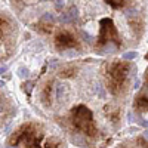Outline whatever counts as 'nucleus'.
I'll return each instance as SVG.
<instances>
[{
    "label": "nucleus",
    "mask_w": 148,
    "mask_h": 148,
    "mask_svg": "<svg viewBox=\"0 0 148 148\" xmlns=\"http://www.w3.org/2000/svg\"><path fill=\"white\" fill-rule=\"evenodd\" d=\"M43 129L37 123H25L19 126L9 138V145L14 148H43Z\"/></svg>",
    "instance_id": "1"
},
{
    "label": "nucleus",
    "mask_w": 148,
    "mask_h": 148,
    "mask_svg": "<svg viewBox=\"0 0 148 148\" xmlns=\"http://www.w3.org/2000/svg\"><path fill=\"white\" fill-rule=\"evenodd\" d=\"M130 71V64L127 61L116 59L105 65V79L108 90L113 95H120L125 89V84Z\"/></svg>",
    "instance_id": "2"
},
{
    "label": "nucleus",
    "mask_w": 148,
    "mask_h": 148,
    "mask_svg": "<svg viewBox=\"0 0 148 148\" xmlns=\"http://www.w3.org/2000/svg\"><path fill=\"white\" fill-rule=\"evenodd\" d=\"M71 123L73 126L76 127L79 132H82L86 136H90L95 138L98 133V127L93 121V116H92V111L86 107V105H77L71 110V114H70Z\"/></svg>",
    "instance_id": "3"
},
{
    "label": "nucleus",
    "mask_w": 148,
    "mask_h": 148,
    "mask_svg": "<svg viewBox=\"0 0 148 148\" xmlns=\"http://www.w3.org/2000/svg\"><path fill=\"white\" fill-rule=\"evenodd\" d=\"M99 36H98V42H96V47H104L105 45H108L110 42H113L116 45V47L121 46V40L119 37V33L116 30V25L113 19L110 18H102L99 21Z\"/></svg>",
    "instance_id": "4"
},
{
    "label": "nucleus",
    "mask_w": 148,
    "mask_h": 148,
    "mask_svg": "<svg viewBox=\"0 0 148 148\" xmlns=\"http://www.w3.org/2000/svg\"><path fill=\"white\" fill-rule=\"evenodd\" d=\"M55 46H56L58 51H65V49L80 47V43L70 31L62 30V31H59L55 37Z\"/></svg>",
    "instance_id": "5"
},
{
    "label": "nucleus",
    "mask_w": 148,
    "mask_h": 148,
    "mask_svg": "<svg viewBox=\"0 0 148 148\" xmlns=\"http://www.w3.org/2000/svg\"><path fill=\"white\" fill-rule=\"evenodd\" d=\"M133 108L136 111H148V70L145 74V80L141 90L138 92V95L135 96V101H133Z\"/></svg>",
    "instance_id": "6"
},
{
    "label": "nucleus",
    "mask_w": 148,
    "mask_h": 148,
    "mask_svg": "<svg viewBox=\"0 0 148 148\" xmlns=\"http://www.w3.org/2000/svg\"><path fill=\"white\" fill-rule=\"evenodd\" d=\"M53 82L52 80H49V82H46V84H45V89H43V93H42V96H43V102L46 104V105H51V98H52V89H53Z\"/></svg>",
    "instance_id": "7"
},
{
    "label": "nucleus",
    "mask_w": 148,
    "mask_h": 148,
    "mask_svg": "<svg viewBox=\"0 0 148 148\" xmlns=\"http://www.w3.org/2000/svg\"><path fill=\"white\" fill-rule=\"evenodd\" d=\"M76 18H77V8L76 6H71L65 12V14L61 16V21H62V22H73Z\"/></svg>",
    "instance_id": "8"
},
{
    "label": "nucleus",
    "mask_w": 148,
    "mask_h": 148,
    "mask_svg": "<svg viewBox=\"0 0 148 148\" xmlns=\"http://www.w3.org/2000/svg\"><path fill=\"white\" fill-rule=\"evenodd\" d=\"M129 24H130V27H132V30L136 33V36H141V33H142V27H144V22H142V19L141 18H130L129 19Z\"/></svg>",
    "instance_id": "9"
},
{
    "label": "nucleus",
    "mask_w": 148,
    "mask_h": 148,
    "mask_svg": "<svg viewBox=\"0 0 148 148\" xmlns=\"http://www.w3.org/2000/svg\"><path fill=\"white\" fill-rule=\"evenodd\" d=\"M43 148H65V147H64V142L59 141L58 138H51L43 144Z\"/></svg>",
    "instance_id": "10"
},
{
    "label": "nucleus",
    "mask_w": 148,
    "mask_h": 148,
    "mask_svg": "<svg viewBox=\"0 0 148 148\" xmlns=\"http://www.w3.org/2000/svg\"><path fill=\"white\" fill-rule=\"evenodd\" d=\"M9 22L5 18H0V42L3 40V37L6 36V33L9 31Z\"/></svg>",
    "instance_id": "11"
},
{
    "label": "nucleus",
    "mask_w": 148,
    "mask_h": 148,
    "mask_svg": "<svg viewBox=\"0 0 148 148\" xmlns=\"http://www.w3.org/2000/svg\"><path fill=\"white\" fill-rule=\"evenodd\" d=\"M111 8H116V9H120V8H126L129 3H132V2H125V0H121V2H120V0H108V2H107Z\"/></svg>",
    "instance_id": "12"
},
{
    "label": "nucleus",
    "mask_w": 148,
    "mask_h": 148,
    "mask_svg": "<svg viewBox=\"0 0 148 148\" xmlns=\"http://www.w3.org/2000/svg\"><path fill=\"white\" fill-rule=\"evenodd\" d=\"M74 71H76V70H74V67H68V68H64L62 71H61L59 76L61 77H70V76H73V74H74Z\"/></svg>",
    "instance_id": "13"
},
{
    "label": "nucleus",
    "mask_w": 148,
    "mask_h": 148,
    "mask_svg": "<svg viewBox=\"0 0 148 148\" xmlns=\"http://www.w3.org/2000/svg\"><path fill=\"white\" fill-rule=\"evenodd\" d=\"M123 61H130V59H135L136 58V52H126V53H123Z\"/></svg>",
    "instance_id": "14"
},
{
    "label": "nucleus",
    "mask_w": 148,
    "mask_h": 148,
    "mask_svg": "<svg viewBox=\"0 0 148 148\" xmlns=\"http://www.w3.org/2000/svg\"><path fill=\"white\" fill-rule=\"evenodd\" d=\"M31 89H33V83H31V82H27V83H24V90L27 92V95H28V96L31 95Z\"/></svg>",
    "instance_id": "15"
},
{
    "label": "nucleus",
    "mask_w": 148,
    "mask_h": 148,
    "mask_svg": "<svg viewBox=\"0 0 148 148\" xmlns=\"http://www.w3.org/2000/svg\"><path fill=\"white\" fill-rule=\"evenodd\" d=\"M138 144L141 145V148H148V141L144 139V138H139L138 139Z\"/></svg>",
    "instance_id": "16"
},
{
    "label": "nucleus",
    "mask_w": 148,
    "mask_h": 148,
    "mask_svg": "<svg viewBox=\"0 0 148 148\" xmlns=\"http://www.w3.org/2000/svg\"><path fill=\"white\" fill-rule=\"evenodd\" d=\"M55 6H56V9H58V10H61V8H62L64 5H62V2H56V5H55Z\"/></svg>",
    "instance_id": "17"
},
{
    "label": "nucleus",
    "mask_w": 148,
    "mask_h": 148,
    "mask_svg": "<svg viewBox=\"0 0 148 148\" xmlns=\"http://www.w3.org/2000/svg\"><path fill=\"white\" fill-rule=\"evenodd\" d=\"M6 70H8V67H6V65H3V67H0V74H2V73H5Z\"/></svg>",
    "instance_id": "18"
},
{
    "label": "nucleus",
    "mask_w": 148,
    "mask_h": 148,
    "mask_svg": "<svg viewBox=\"0 0 148 148\" xmlns=\"http://www.w3.org/2000/svg\"><path fill=\"white\" fill-rule=\"evenodd\" d=\"M145 59H147V61H148V52H147V55H145Z\"/></svg>",
    "instance_id": "19"
}]
</instances>
